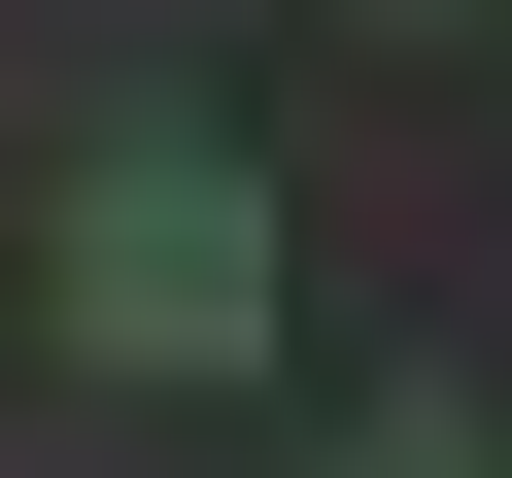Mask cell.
Listing matches in <instances>:
<instances>
[{
  "label": "cell",
  "instance_id": "cell-3",
  "mask_svg": "<svg viewBox=\"0 0 512 478\" xmlns=\"http://www.w3.org/2000/svg\"><path fill=\"white\" fill-rule=\"evenodd\" d=\"M376 35H478V0H376Z\"/></svg>",
  "mask_w": 512,
  "mask_h": 478
},
{
  "label": "cell",
  "instance_id": "cell-2",
  "mask_svg": "<svg viewBox=\"0 0 512 478\" xmlns=\"http://www.w3.org/2000/svg\"><path fill=\"white\" fill-rule=\"evenodd\" d=\"M342 478H512V444H478V376H376V410H342Z\"/></svg>",
  "mask_w": 512,
  "mask_h": 478
},
{
  "label": "cell",
  "instance_id": "cell-1",
  "mask_svg": "<svg viewBox=\"0 0 512 478\" xmlns=\"http://www.w3.org/2000/svg\"><path fill=\"white\" fill-rule=\"evenodd\" d=\"M35 308H69V376H274V171L239 137H103L69 171V239H35Z\"/></svg>",
  "mask_w": 512,
  "mask_h": 478
}]
</instances>
